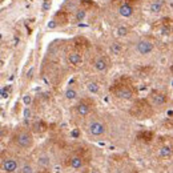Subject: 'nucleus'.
<instances>
[{
  "instance_id": "obj_1",
  "label": "nucleus",
  "mask_w": 173,
  "mask_h": 173,
  "mask_svg": "<svg viewBox=\"0 0 173 173\" xmlns=\"http://www.w3.org/2000/svg\"><path fill=\"white\" fill-rule=\"evenodd\" d=\"M111 91L115 93L117 97H120V99H125V100L132 99V96H133V91H132V88L129 87V84L123 83V80L117 81V83L111 88Z\"/></svg>"
},
{
  "instance_id": "obj_2",
  "label": "nucleus",
  "mask_w": 173,
  "mask_h": 173,
  "mask_svg": "<svg viewBox=\"0 0 173 173\" xmlns=\"http://www.w3.org/2000/svg\"><path fill=\"white\" fill-rule=\"evenodd\" d=\"M131 113L137 119H148L152 115V109L146 101L140 100L133 105V109L131 111Z\"/></svg>"
},
{
  "instance_id": "obj_3",
  "label": "nucleus",
  "mask_w": 173,
  "mask_h": 173,
  "mask_svg": "<svg viewBox=\"0 0 173 173\" xmlns=\"http://www.w3.org/2000/svg\"><path fill=\"white\" fill-rule=\"evenodd\" d=\"M88 131H89L91 135L96 136V137H99V136H104L105 135V132H107V125H105V123L101 121V120H93V121L89 123Z\"/></svg>"
},
{
  "instance_id": "obj_4",
  "label": "nucleus",
  "mask_w": 173,
  "mask_h": 173,
  "mask_svg": "<svg viewBox=\"0 0 173 173\" xmlns=\"http://www.w3.org/2000/svg\"><path fill=\"white\" fill-rule=\"evenodd\" d=\"M16 141H17V145L20 148L27 149V148H31L32 144H33V137H32V135L29 132H21V133L17 135Z\"/></svg>"
},
{
  "instance_id": "obj_5",
  "label": "nucleus",
  "mask_w": 173,
  "mask_h": 173,
  "mask_svg": "<svg viewBox=\"0 0 173 173\" xmlns=\"http://www.w3.org/2000/svg\"><path fill=\"white\" fill-rule=\"evenodd\" d=\"M92 105H93V103H91L89 100H81L80 103L76 105V111L79 112V115L87 116L89 112L92 111V108H93Z\"/></svg>"
},
{
  "instance_id": "obj_6",
  "label": "nucleus",
  "mask_w": 173,
  "mask_h": 173,
  "mask_svg": "<svg viewBox=\"0 0 173 173\" xmlns=\"http://www.w3.org/2000/svg\"><path fill=\"white\" fill-rule=\"evenodd\" d=\"M153 43H150L149 40H140L137 44V51L141 55H148L153 51Z\"/></svg>"
},
{
  "instance_id": "obj_7",
  "label": "nucleus",
  "mask_w": 173,
  "mask_h": 173,
  "mask_svg": "<svg viewBox=\"0 0 173 173\" xmlns=\"http://www.w3.org/2000/svg\"><path fill=\"white\" fill-rule=\"evenodd\" d=\"M150 99H152L154 105H164V104L168 101L166 95H164V93H161V92H152L150 93Z\"/></svg>"
},
{
  "instance_id": "obj_8",
  "label": "nucleus",
  "mask_w": 173,
  "mask_h": 173,
  "mask_svg": "<svg viewBox=\"0 0 173 173\" xmlns=\"http://www.w3.org/2000/svg\"><path fill=\"white\" fill-rule=\"evenodd\" d=\"M3 169L7 173H13L17 169V161L13 160V158H8L3 162Z\"/></svg>"
},
{
  "instance_id": "obj_9",
  "label": "nucleus",
  "mask_w": 173,
  "mask_h": 173,
  "mask_svg": "<svg viewBox=\"0 0 173 173\" xmlns=\"http://www.w3.org/2000/svg\"><path fill=\"white\" fill-rule=\"evenodd\" d=\"M95 69H96L97 72H107L108 69V60L107 57H99L95 61Z\"/></svg>"
},
{
  "instance_id": "obj_10",
  "label": "nucleus",
  "mask_w": 173,
  "mask_h": 173,
  "mask_svg": "<svg viewBox=\"0 0 173 173\" xmlns=\"http://www.w3.org/2000/svg\"><path fill=\"white\" fill-rule=\"evenodd\" d=\"M68 61L73 65H81V63H83V56L80 53H77V52H71L68 55Z\"/></svg>"
},
{
  "instance_id": "obj_11",
  "label": "nucleus",
  "mask_w": 173,
  "mask_h": 173,
  "mask_svg": "<svg viewBox=\"0 0 173 173\" xmlns=\"http://www.w3.org/2000/svg\"><path fill=\"white\" fill-rule=\"evenodd\" d=\"M119 12H120V15L124 16V17H131L133 15V8L129 4H123V5H120Z\"/></svg>"
},
{
  "instance_id": "obj_12",
  "label": "nucleus",
  "mask_w": 173,
  "mask_h": 173,
  "mask_svg": "<svg viewBox=\"0 0 173 173\" xmlns=\"http://www.w3.org/2000/svg\"><path fill=\"white\" fill-rule=\"evenodd\" d=\"M69 165L72 166L73 169H81L83 166H84V160L79 156H75V157L71 158V161H69Z\"/></svg>"
},
{
  "instance_id": "obj_13",
  "label": "nucleus",
  "mask_w": 173,
  "mask_h": 173,
  "mask_svg": "<svg viewBox=\"0 0 173 173\" xmlns=\"http://www.w3.org/2000/svg\"><path fill=\"white\" fill-rule=\"evenodd\" d=\"M172 156V148L169 145H165L160 148V157L162 158H166V157H170Z\"/></svg>"
},
{
  "instance_id": "obj_14",
  "label": "nucleus",
  "mask_w": 173,
  "mask_h": 173,
  "mask_svg": "<svg viewBox=\"0 0 173 173\" xmlns=\"http://www.w3.org/2000/svg\"><path fill=\"white\" fill-rule=\"evenodd\" d=\"M87 88H88V91L91 93H93V95H96V93L100 92V87H99V84L95 83V81H89L88 84H87Z\"/></svg>"
},
{
  "instance_id": "obj_15",
  "label": "nucleus",
  "mask_w": 173,
  "mask_h": 173,
  "mask_svg": "<svg viewBox=\"0 0 173 173\" xmlns=\"http://www.w3.org/2000/svg\"><path fill=\"white\" fill-rule=\"evenodd\" d=\"M162 7H164V4H162V1H160V0H156V1H153V3L150 4L149 9L152 12H160L162 9Z\"/></svg>"
},
{
  "instance_id": "obj_16",
  "label": "nucleus",
  "mask_w": 173,
  "mask_h": 173,
  "mask_svg": "<svg viewBox=\"0 0 173 173\" xmlns=\"http://www.w3.org/2000/svg\"><path fill=\"white\" fill-rule=\"evenodd\" d=\"M65 97L68 99V100H75V99L77 97V92L73 88H69V89H67Z\"/></svg>"
},
{
  "instance_id": "obj_17",
  "label": "nucleus",
  "mask_w": 173,
  "mask_h": 173,
  "mask_svg": "<svg viewBox=\"0 0 173 173\" xmlns=\"http://www.w3.org/2000/svg\"><path fill=\"white\" fill-rule=\"evenodd\" d=\"M153 137V135L150 133V132H142L138 135V138H141V140H145V141H150V138Z\"/></svg>"
},
{
  "instance_id": "obj_18",
  "label": "nucleus",
  "mask_w": 173,
  "mask_h": 173,
  "mask_svg": "<svg viewBox=\"0 0 173 173\" xmlns=\"http://www.w3.org/2000/svg\"><path fill=\"white\" fill-rule=\"evenodd\" d=\"M111 49H112V52H113V53H116V55L121 53V45H120L119 43H113V44H112V47H111Z\"/></svg>"
},
{
  "instance_id": "obj_19",
  "label": "nucleus",
  "mask_w": 173,
  "mask_h": 173,
  "mask_svg": "<svg viewBox=\"0 0 173 173\" xmlns=\"http://www.w3.org/2000/svg\"><path fill=\"white\" fill-rule=\"evenodd\" d=\"M49 162H51V160H49V157H47V156H41V157H39V164L40 165H49Z\"/></svg>"
},
{
  "instance_id": "obj_20",
  "label": "nucleus",
  "mask_w": 173,
  "mask_h": 173,
  "mask_svg": "<svg viewBox=\"0 0 173 173\" xmlns=\"http://www.w3.org/2000/svg\"><path fill=\"white\" fill-rule=\"evenodd\" d=\"M33 128H35V132H43V131H45V124L36 123L33 125Z\"/></svg>"
},
{
  "instance_id": "obj_21",
  "label": "nucleus",
  "mask_w": 173,
  "mask_h": 173,
  "mask_svg": "<svg viewBox=\"0 0 173 173\" xmlns=\"http://www.w3.org/2000/svg\"><path fill=\"white\" fill-rule=\"evenodd\" d=\"M117 35H119V36H127V35H128V28L123 27V25L119 27V28H117Z\"/></svg>"
},
{
  "instance_id": "obj_22",
  "label": "nucleus",
  "mask_w": 173,
  "mask_h": 173,
  "mask_svg": "<svg viewBox=\"0 0 173 173\" xmlns=\"http://www.w3.org/2000/svg\"><path fill=\"white\" fill-rule=\"evenodd\" d=\"M84 17H85V9H79L76 13V20L77 21H81Z\"/></svg>"
},
{
  "instance_id": "obj_23",
  "label": "nucleus",
  "mask_w": 173,
  "mask_h": 173,
  "mask_svg": "<svg viewBox=\"0 0 173 173\" xmlns=\"http://www.w3.org/2000/svg\"><path fill=\"white\" fill-rule=\"evenodd\" d=\"M21 173H33V168H32V165H29V164L23 165V168H21Z\"/></svg>"
},
{
  "instance_id": "obj_24",
  "label": "nucleus",
  "mask_w": 173,
  "mask_h": 173,
  "mask_svg": "<svg viewBox=\"0 0 173 173\" xmlns=\"http://www.w3.org/2000/svg\"><path fill=\"white\" fill-rule=\"evenodd\" d=\"M51 7L49 4V0H44V4H43V11H48Z\"/></svg>"
},
{
  "instance_id": "obj_25",
  "label": "nucleus",
  "mask_w": 173,
  "mask_h": 173,
  "mask_svg": "<svg viewBox=\"0 0 173 173\" xmlns=\"http://www.w3.org/2000/svg\"><path fill=\"white\" fill-rule=\"evenodd\" d=\"M31 96H29V95H25V96H24V99H23V101H24V104H25V105H28V104L31 103Z\"/></svg>"
},
{
  "instance_id": "obj_26",
  "label": "nucleus",
  "mask_w": 173,
  "mask_h": 173,
  "mask_svg": "<svg viewBox=\"0 0 173 173\" xmlns=\"http://www.w3.org/2000/svg\"><path fill=\"white\" fill-rule=\"evenodd\" d=\"M56 27H57L56 20H52V21H49V23H48V28H51V29H52V28H56Z\"/></svg>"
},
{
  "instance_id": "obj_27",
  "label": "nucleus",
  "mask_w": 173,
  "mask_h": 173,
  "mask_svg": "<svg viewBox=\"0 0 173 173\" xmlns=\"http://www.w3.org/2000/svg\"><path fill=\"white\" fill-rule=\"evenodd\" d=\"M79 135H80V132H79V129H75V131L71 132V136H72L73 138H77V137H79Z\"/></svg>"
},
{
  "instance_id": "obj_28",
  "label": "nucleus",
  "mask_w": 173,
  "mask_h": 173,
  "mask_svg": "<svg viewBox=\"0 0 173 173\" xmlns=\"http://www.w3.org/2000/svg\"><path fill=\"white\" fill-rule=\"evenodd\" d=\"M29 116H31V112H29L28 108H25V109H24V117H25V119H29Z\"/></svg>"
},
{
  "instance_id": "obj_29",
  "label": "nucleus",
  "mask_w": 173,
  "mask_h": 173,
  "mask_svg": "<svg viewBox=\"0 0 173 173\" xmlns=\"http://www.w3.org/2000/svg\"><path fill=\"white\" fill-rule=\"evenodd\" d=\"M32 73H33V68H31L29 71H28V77H31V76H32Z\"/></svg>"
}]
</instances>
